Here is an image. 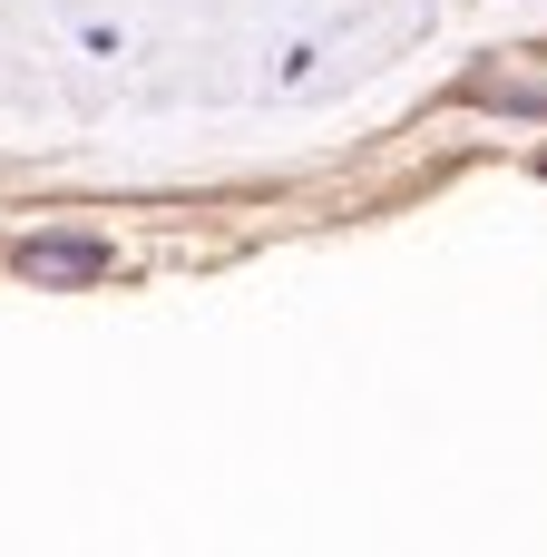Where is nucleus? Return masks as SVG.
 I'll return each mask as SVG.
<instances>
[{
    "label": "nucleus",
    "mask_w": 547,
    "mask_h": 557,
    "mask_svg": "<svg viewBox=\"0 0 547 557\" xmlns=\"http://www.w3.org/2000/svg\"><path fill=\"white\" fill-rule=\"evenodd\" d=\"M20 274H39V284H88V274H108V245H88V235H29V245H20Z\"/></svg>",
    "instance_id": "f257e3e1"
},
{
    "label": "nucleus",
    "mask_w": 547,
    "mask_h": 557,
    "mask_svg": "<svg viewBox=\"0 0 547 557\" xmlns=\"http://www.w3.org/2000/svg\"><path fill=\"white\" fill-rule=\"evenodd\" d=\"M489 108H529V117H547V88H480Z\"/></svg>",
    "instance_id": "f03ea898"
}]
</instances>
